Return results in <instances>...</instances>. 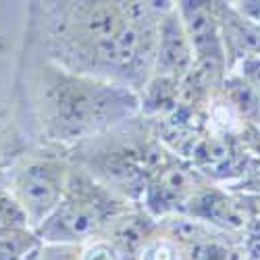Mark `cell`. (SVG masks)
I'll return each instance as SVG.
<instances>
[{"label":"cell","instance_id":"1","mask_svg":"<svg viewBox=\"0 0 260 260\" xmlns=\"http://www.w3.org/2000/svg\"><path fill=\"white\" fill-rule=\"evenodd\" d=\"M173 3H29L23 46L58 67L142 92Z\"/></svg>","mask_w":260,"mask_h":260},{"label":"cell","instance_id":"2","mask_svg":"<svg viewBox=\"0 0 260 260\" xmlns=\"http://www.w3.org/2000/svg\"><path fill=\"white\" fill-rule=\"evenodd\" d=\"M17 119L31 140L79 146L134 121L138 92L67 71L23 46L17 77Z\"/></svg>","mask_w":260,"mask_h":260},{"label":"cell","instance_id":"3","mask_svg":"<svg viewBox=\"0 0 260 260\" xmlns=\"http://www.w3.org/2000/svg\"><path fill=\"white\" fill-rule=\"evenodd\" d=\"M132 210L127 198L73 165L64 196L54 212L40 225L42 244L83 246L102 237L108 227Z\"/></svg>","mask_w":260,"mask_h":260},{"label":"cell","instance_id":"4","mask_svg":"<svg viewBox=\"0 0 260 260\" xmlns=\"http://www.w3.org/2000/svg\"><path fill=\"white\" fill-rule=\"evenodd\" d=\"M71 167L73 165L67 158L48 154L42 158H31L11 173L7 191L25 210L36 231L62 200Z\"/></svg>","mask_w":260,"mask_h":260},{"label":"cell","instance_id":"5","mask_svg":"<svg viewBox=\"0 0 260 260\" xmlns=\"http://www.w3.org/2000/svg\"><path fill=\"white\" fill-rule=\"evenodd\" d=\"M183 27L191 42L193 56L202 64V71H219L221 64L227 60L225 46L216 21L212 3H175Z\"/></svg>","mask_w":260,"mask_h":260},{"label":"cell","instance_id":"6","mask_svg":"<svg viewBox=\"0 0 260 260\" xmlns=\"http://www.w3.org/2000/svg\"><path fill=\"white\" fill-rule=\"evenodd\" d=\"M193 48L183 27V21L179 17L177 5L167 11L160 23L158 34V48H156V62H154V75L169 81H181L189 71H193Z\"/></svg>","mask_w":260,"mask_h":260},{"label":"cell","instance_id":"7","mask_svg":"<svg viewBox=\"0 0 260 260\" xmlns=\"http://www.w3.org/2000/svg\"><path fill=\"white\" fill-rule=\"evenodd\" d=\"M42 240L25 210L7 189L0 191V260H27Z\"/></svg>","mask_w":260,"mask_h":260},{"label":"cell","instance_id":"8","mask_svg":"<svg viewBox=\"0 0 260 260\" xmlns=\"http://www.w3.org/2000/svg\"><path fill=\"white\" fill-rule=\"evenodd\" d=\"M225 46L227 62H240L248 56H260V23L246 17L240 9L225 3H212Z\"/></svg>","mask_w":260,"mask_h":260},{"label":"cell","instance_id":"9","mask_svg":"<svg viewBox=\"0 0 260 260\" xmlns=\"http://www.w3.org/2000/svg\"><path fill=\"white\" fill-rule=\"evenodd\" d=\"M81 246H60V244H42L27 260H79Z\"/></svg>","mask_w":260,"mask_h":260},{"label":"cell","instance_id":"10","mask_svg":"<svg viewBox=\"0 0 260 260\" xmlns=\"http://www.w3.org/2000/svg\"><path fill=\"white\" fill-rule=\"evenodd\" d=\"M79 260H121V256L106 240L96 237V240L81 246Z\"/></svg>","mask_w":260,"mask_h":260},{"label":"cell","instance_id":"11","mask_svg":"<svg viewBox=\"0 0 260 260\" xmlns=\"http://www.w3.org/2000/svg\"><path fill=\"white\" fill-rule=\"evenodd\" d=\"M140 260H181L179 258V250L173 244L169 237L165 240H154L146 246V250L142 252Z\"/></svg>","mask_w":260,"mask_h":260},{"label":"cell","instance_id":"12","mask_svg":"<svg viewBox=\"0 0 260 260\" xmlns=\"http://www.w3.org/2000/svg\"><path fill=\"white\" fill-rule=\"evenodd\" d=\"M240 79L260 96V56H248L240 60Z\"/></svg>","mask_w":260,"mask_h":260}]
</instances>
